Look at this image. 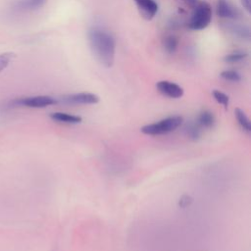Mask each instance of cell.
Masks as SVG:
<instances>
[{"label":"cell","mask_w":251,"mask_h":251,"mask_svg":"<svg viewBox=\"0 0 251 251\" xmlns=\"http://www.w3.org/2000/svg\"><path fill=\"white\" fill-rule=\"evenodd\" d=\"M88 42L96 60L106 68H110L115 60L116 41L113 35L100 27H92L88 31Z\"/></svg>","instance_id":"6da1fadb"},{"label":"cell","mask_w":251,"mask_h":251,"mask_svg":"<svg viewBox=\"0 0 251 251\" xmlns=\"http://www.w3.org/2000/svg\"><path fill=\"white\" fill-rule=\"evenodd\" d=\"M183 122L182 117L180 116H171L165 118L158 123L146 125L141 127V131L147 135H160L166 134L176 130L178 126H181Z\"/></svg>","instance_id":"7a4b0ae2"},{"label":"cell","mask_w":251,"mask_h":251,"mask_svg":"<svg viewBox=\"0 0 251 251\" xmlns=\"http://www.w3.org/2000/svg\"><path fill=\"white\" fill-rule=\"evenodd\" d=\"M193 13L188 23V27L193 30H201L209 25L212 20V8L206 1L198 2L193 8Z\"/></svg>","instance_id":"3957f363"},{"label":"cell","mask_w":251,"mask_h":251,"mask_svg":"<svg viewBox=\"0 0 251 251\" xmlns=\"http://www.w3.org/2000/svg\"><path fill=\"white\" fill-rule=\"evenodd\" d=\"M57 101L47 95H38V96H31V97H25L22 99L15 100L13 104L15 106H24L28 108H44L47 106H51L56 104Z\"/></svg>","instance_id":"277c9868"},{"label":"cell","mask_w":251,"mask_h":251,"mask_svg":"<svg viewBox=\"0 0 251 251\" xmlns=\"http://www.w3.org/2000/svg\"><path fill=\"white\" fill-rule=\"evenodd\" d=\"M63 101L67 104L75 105H87V104H96L99 102V97L96 94L89 92H80L66 95L63 97Z\"/></svg>","instance_id":"5b68a950"},{"label":"cell","mask_w":251,"mask_h":251,"mask_svg":"<svg viewBox=\"0 0 251 251\" xmlns=\"http://www.w3.org/2000/svg\"><path fill=\"white\" fill-rule=\"evenodd\" d=\"M156 87L160 93L163 95L170 97V98H180L183 95V89L177 83L168 81V80H161L158 81Z\"/></svg>","instance_id":"8992f818"},{"label":"cell","mask_w":251,"mask_h":251,"mask_svg":"<svg viewBox=\"0 0 251 251\" xmlns=\"http://www.w3.org/2000/svg\"><path fill=\"white\" fill-rule=\"evenodd\" d=\"M216 13L220 18L224 19H236L240 15L239 11L226 0H218Z\"/></svg>","instance_id":"52a82bcc"},{"label":"cell","mask_w":251,"mask_h":251,"mask_svg":"<svg viewBox=\"0 0 251 251\" xmlns=\"http://www.w3.org/2000/svg\"><path fill=\"white\" fill-rule=\"evenodd\" d=\"M141 15L147 20H151L158 11V5L154 0H134Z\"/></svg>","instance_id":"ba28073f"},{"label":"cell","mask_w":251,"mask_h":251,"mask_svg":"<svg viewBox=\"0 0 251 251\" xmlns=\"http://www.w3.org/2000/svg\"><path fill=\"white\" fill-rule=\"evenodd\" d=\"M50 118L58 123H64V124H79L81 123L82 119L79 116L63 113V112H54L50 114Z\"/></svg>","instance_id":"9c48e42d"},{"label":"cell","mask_w":251,"mask_h":251,"mask_svg":"<svg viewBox=\"0 0 251 251\" xmlns=\"http://www.w3.org/2000/svg\"><path fill=\"white\" fill-rule=\"evenodd\" d=\"M216 122L215 116L212 112L208 111V110H204L202 112H200V114L198 115L197 118V124L204 128H211L214 126Z\"/></svg>","instance_id":"30bf717a"},{"label":"cell","mask_w":251,"mask_h":251,"mask_svg":"<svg viewBox=\"0 0 251 251\" xmlns=\"http://www.w3.org/2000/svg\"><path fill=\"white\" fill-rule=\"evenodd\" d=\"M234 115H235V118L237 120L239 126L244 131L249 133L251 131V123H250V120L248 119L247 115L245 114V112L243 110H241L240 108H236L234 110Z\"/></svg>","instance_id":"8fae6325"},{"label":"cell","mask_w":251,"mask_h":251,"mask_svg":"<svg viewBox=\"0 0 251 251\" xmlns=\"http://www.w3.org/2000/svg\"><path fill=\"white\" fill-rule=\"evenodd\" d=\"M230 32L241 39H249L250 38V28L246 25H233L228 27Z\"/></svg>","instance_id":"7c38bea8"},{"label":"cell","mask_w":251,"mask_h":251,"mask_svg":"<svg viewBox=\"0 0 251 251\" xmlns=\"http://www.w3.org/2000/svg\"><path fill=\"white\" fill-rule=\"evenodd\" d=\"M163 45L168 53H174L178 45V39L175 35H167L163 40Z\"/></svg>","instance_id":"4fadbf2b"},{"label":"cell","mask_w":251,"mask_h":251,"mask_svg":"<svg viewBox=\"0 0 251 251\" xmlns=\"http://www.w3.org/2000/svg\"><path fill=\"white\" fill-rule=\"evenodd\" d=\"M186 135L193 140H196L201 135V126L197 123H190L185 126Z\"/></svg>","instance_id":"5bb4252c"},{"label":"cell","mask_w":251,"mask_h":251,"mask_svg":"<svg viewBox=\"0 0 251 251\" xmlns=\"http://www.w3.org/2000/svg\"><path fill=\"white\" fill-rule=\"evenodd\" d=\"M47 0H24L20 3V6L25 10H37L41 8Z\"/></svg>","instance_id":"9a60e30c"},{"label":"cell","mask_w":251,"mask_h":251,"mask_svg":"<svg viewBox=\"0 0 251 251\" xmlns=\"http://www.w3.org/2000/svg\"><path fill=\"white\" fill-rule=\"evenodd\" d=\"M246 57H247V53L237 51V52H233V53L226 55L224 57V61L226 63H238V62L243 61Z\"/></svg>","instance_id":"2e32d148"},{"label":"cell","mask_w":251,"mask_h":251,"mask_svg":"<svg viewBox=\"0 0 251 251\" xmlns=\"http://www.w3.org/2000/svg\"><path fill=\"white\" fill-rule=\"evenodd\" d=\"M221 77L227 80V81H232V82H237L241 80V75L238 72L233 71V70H227L224 71L221 73Z\"/></svg>","instance_id":"e0dca14e"},{"label":"cell","mask_w":251,"mask_h":251,"mask_svg":"<svg viewBox=\"0 0 251 251\" xmlns=\"http://www.w3.org/2000/svg\"><path fill=\"white\" fill-rule=\"evenodd\" d=\"M213 96L219 104L223 105L224 107H227L228 102H229V98L225 92H223L221 90H214L213 91Z\"/></svg>","instance_id":"ac0fdd59"},{"label":"cell","mask_w":251,"mask_h":251,"mask_svg":"<svg viewBox=\"0 0 251 251\" xmlns=\"http://www.w3.org/2000/svg\"><path fill=\"white\" fill-rule=\"evenodd\" d=\"M15 54L11 52H6L3 54H0V72H2L4 69L8 67L10 62L15 58Z\"/></svg>","instance_id":"d6986e66"},{"label":"cell","mask_w":251,"mask_h":251,"mask_svg":"<svg viewBox=\"0 0 251 251\" xmlns=\"http://www.w3.org/2000/svg\"><path fill=\"white\" fill-rule=\"evenodd\" d=\"M192 201H193V199H192L191 196H189V195H182L179 198V200H178V206L180 208H186V207L191 205Z\"/></svg>","instance_id":"ffe728a7"},{"label":"cell","mask_w":251,"mask_h":251,"mask_svg":"<svg viewBox=\"0 0 251 251\" xmlns=\"http://www.w3.org/2000/svg\"><path fill=\"white\" fill-rule=\"evenodd\" d=\"M241 4H242L243 8L248 13H250V11H251V0H241Z\"/></svg>","instance_id":"44dd1931"},{"label":"cell","mask_w":251,"mask_h":251,"mask_svg":"<svg viewBox=\"0 0 251 251\" xmlns=\"http://www.w3.org/2000/svg\"><path fill=\"white\" fill-rule=\"evenodd\" d=\"M181 1L184 2L186 5L192 7V8H194V7L197 5V3L199 2L198 0H181Z\"/></svg>","instance_id":"7402d4cb"}]
</instances>
